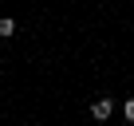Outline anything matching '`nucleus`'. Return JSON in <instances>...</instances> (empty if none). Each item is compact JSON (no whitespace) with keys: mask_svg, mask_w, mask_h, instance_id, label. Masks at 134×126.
<instances>
[{"mask_svg":"<svg viewBox=\"0 0 134 126\" xmlns=\"http://www.w3.org/2000/svg\"><path fill=\"white\" fill-rule=\"evenodd\" d=\"M122 118L134 126V99H126V102H122Z\"/></svg>","mask_w":134,"mask_h":126,"instance_id":"3","label":"nucleus"},{"mask_svg":"<svg viewBox=\"0 0 134 126\" xmlns=\"http://www.w3.org/2000/svg\"><path fill=\"white\" fill-rule=\"evenodd\" d=\"M110 114H114V102H110V99H95V102H91V118H95V122H107Z\"/></svg>","mask_w":134,"mask_h":126,"instance_id":"1","label":"nucleus"},{"mask_svg":"<svg viewBox=\"0 0 134 126\" xmlns=\"http://www.w3.org/2000/svg\"><path fill=\"white\" fill-rule=\"evenodd\" d=\"M12 32H16V20H12V16H0V36H4V39H8Z\"/></svg>","mask_w":134,"mask_h":126,"instance_id":"2","label":"nucleus"}]
</instances>
